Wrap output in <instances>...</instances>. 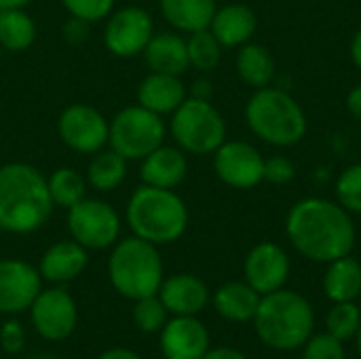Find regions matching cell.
<instances>
[{"mask_svg": "<svg viewBox=\"0 0 361 359\" xmlns=\"http://www.w3.org/2000/svg\"><path fill=\"white\" fill-rule=\"evenodd\" d=\"M286 233L298 254L313 262H332L349 256L355 245L351 214L336 201L309 197L298 201L286 220Z\"/></svg>", "mask_w": 361, "mask_h": 359, "instance_id": "1", "label": "cell"}, {"mask_svg": "<svg viewBox=\"0 0 361 359\" xmlns=\"http://www.w3.org/2000/svg\"><path fill=\"white\" fill-rule=\"evenodd\" d=\"M47 178L27 163L0 167V231L30 235L47 224L53 214Z\"/></svg>", "mask_w": 361, "mask_h": 359, "instance_id": "2", "label": "cell"}, {"mask_svg": "<svg viewBox=\"0 0 361 359\" xmlns=\"http://www.w3.org/2000/svg\"><path fill=\"white\" fill-rule=\"evenodd\" d=\"M258 339L275 351H294L313 336L315 313L311 303L292 290H277L260 298L254 315Z\"/></svg>", "mask_w": 361, "mask_h": 359, "instance_id": "3", "label": "cell"}, {"mask_svg": "<svg viewBox=\"0 0 361 359\" xmlns=\"http://www.w3.org/2000/svg\"><path fill=\"white\" fill-rule=\"evenodd\" d=\"M125 218L135 237L154 245H167L184 235L188 207L171 188L142 184L129 197Z\"/></svg>", "mask_w": 361, "mask_h": 359, "instance_id": "4", "label": "cell"}, {"mask_svg": "<svg viewBox=\"0 0 361 359\" xmlns=\"http://www.w3.org/2000/svg\"><path fill=\"white\" fill-rule=\"evenodd\" d=\"M245 121L256 138L279 148L298 144L307 133V116L300 104L275 87L256 89L245 104Z\"/></svg>", "mask_w": 361, "mask_h": 359, "instance_id": "5", "label": "cell"}, {"mask_svg": "<svg viewBox=\"0 0 361 359\" xmlns=\"http://www.w3.org/2000/svg\"><path fill=\"white\" fill-rule=\"evenodd\" d=\"M108 277L112 288L125 298L137 300L159 294L165 277L157 245L135 235L116 241L108 258Z\"/></svg>", "mask_w": 361, "mask_h": 359, "instance_id": "6", "label": "cell"}, {"mask_svg": "<svg viewBox=\"0 0 361 359\" xmlns=\"http://www.w3.org/2000/svg\"><path fill=\"white\" fill-rule=\"evenodd\" d=\"M169 131L184 152L214 154L226 140V123L209 99L186 97L171 114Z\"/></svg>", "mask_w": 361, "mask_h": 359, "instance_id": "7", "label": "cell"}, {"mask_svg": "<svg viewBox=\"0 0 361 359\" xmlns=\"http://www.w3.org/2000/svg\"><path fill=\"white\" fill-rule=\"evenodd\" d=\"M165 133L163 116L135 104L123 108L110 121L108 144L127 161H142L165 142Z\"/></svg>", "mask_w": 361, "mask_h": 359, "instance_id": "8", "label": "cell"}, {"mask_svg": "<svg viewBox=\"0 0 361 359\" xmlns=\"http://www.w3.org/2000/svg\"><path fill=\"white\" fill-rule=\"evenodd\" d=\"M68 231L85 250H106L118 241L121 218L110 203L85 197L68 209Z\"/></svg>", "mask_w": 361, "mask_h": 359, "instance_id": "9", "label": "cell"}, {"mask_svg": "<svg viewBox=\"0 0 361 359\" xmlns=\"http://www.w3.org/2000/svg\"><path fill=\"white\" fill-rule=\"evenodd\" d=\"M57 131L70 150L80 154H95L108 144L110 123L97 108L89 104H72L59 114Z\"/></svg>", "mask_w": 361, "mask_h": 359, "instance_id": "10", "label": "cell"}, {"mask_svg": "<svg viewBox=\"0 0 361 359\" xmlns=\"http://www.w3.org/2000/svg\"><path fill=\"white\" fill-rule=\"evenodd\" d=\"M32 326L44 341L59 343L66 341L78 322V309L74 298L61 286L40 290L30 307Z\"/></svg>", "mask_w": 361, "mask_h": 359, "instance_id": "11", "label": "cell"}, {"mask_svg": "<svg viewBox=\"0 0 361 359\" xmlns=\"http://www.w3.org/2000/svg\"><path fill=\"white\" fill-rule=\"evenodd\" d=\"M154 36V23L148 11L140 6H123L108 15L104 30L106 49L116 57L142 55L150 38Z\"/></svg>", "mask_w": 361, "mask_h": 359, "instance_id": "12", "label": "cell"}, {"mask_svg": "<svg viewBox=\"0 0 361 359\" xmlns=\"http://www.w3.org/2000/svg\"><path fill=\"white\" fill-rule=\"evenodd\" d=\"M216 176L231 188L250 190L264 180V159L247 142L231 140L214 152Z\"/></svg>", "mask_w": 361, "mask_h": 359, "instance_id": "13", "label": "cell"}, {"mask_svg": "<svg viewBox=\"0 0 361 359\" xmlns=\"http://www.w3.org/2000/svg\"><path fill=\"white\" fill-rule=\"evenodd\" d=\"M42 290V277L25 260H0V313L17 315L32 307Z\"/></svg>", "mask_w": 361, "mask_h": 359, "instance_id": "14", "label": "cell"}, {"mask_svg": "<svg viewBox=\"0 0 361 359\" xmlns=\"http://www.w3.org/2000/svg\"><path fill=\"white\" fill-rule=\"evenodd\" d=\"M245 281L260 294L277 292L286 286L290 277V258L277 243L264 241L250 250L243 264Z\"/></svg>", "mask_w": 361, "mask_h": 359, "instance_id": "15", "label": "cell"}, {"mask_svg": "<svg viewBox=\"0 0 361 359\" xmlns=\"http://www.w3.org/2000/svg\"><path fill=\"white\" fill-rule=\"evenodd\" d=\"M165 359H201L209 351V332L195 315H176L161 330Z\"/></svg>", "mask_w": 361, "mask_h": 359, "instance_id": "16", "label": "cell"}, {"mask_svg": "<svg viewBox=\"0 0 361 359\" xmlns=\"http://www.w3.org/2000/svg\"><path fill=\"white\" fill-rule=\"evenodd\" d=\"M159 298L165 305L167 313L173 315H197L205 309L209 300L207 286L188 273H178L163 279L159 288Z\"/></svg>", "mask_w": 361, "mask_h": 359, "instance_id": "17", "label": "cell"}, {"mask_svg": "<svg viewBox=\"0 0 361 359\" xmlns=\"http://www.w3.org/2000/svg\"><path fill=\"white\" fill-rule=\"evenodd\" d=\"M186 174H188L186 152L178 146H165V144H161L157 150L144 157L140 167V178L144 184L157 188H171V190L184 182Z\"/></svg>", "mask_w": 361, "mask_h": 359, "instance_id": "18", "label": "cell"}, {"mask_svg": "<svg viewBox=\"0 0 361 359\" xmlns=\"http://www.w3.org/2000/svg\"><path fill=\"white\" fill-rule=\"evenodd\" d=\"M87 260H89L87 250L74 239L57 241L42 254L38 273L44 281L63 286L76 279L87 269Z\"/></svg>", "mask_w": 361, "mask_h": 359, "instance_id": "19", "label": "cell"}, {"mask_svg": "<svg viewBox=\"0 0 361 359\" xmlns=\"http://www.w3.org/2000/svg\"><path fill=\"white\" fill-rule=\"evenodd\" d=\"M186 97V85L173 74L150 72L137 87V104L161 116L173 114Z\"/></svg>", "mask_w": 361, "mask_h": 359, "instance_id": "20", "label": "cell"}, {"mask_svg": "<svg viewBox=\"0 0 361 359\" xmlns=\"http://www.w3.org/2000/svg\"><path fill=\"white\" fill-rule=\"evenodd\" d=\"M142 55H144V61L150 68V72L182 76L190 68L186 38H182L176 32L154 34Z\"/></svg>", "mask_w": 361, "mask_h": 359, "instance_id": "21", "label": "cell"}, {"mask_svg": "<svg viewBox=\"0 0 361 359\" xmlns=\"http://www.w3.org/2000/svg\"><path fill=\"white\" fill-rule=\"evenodd\" d=\"M256 15L245 4H226L216 11L209 30L222 47H241L252 40L256 32Z\"/></svg>", "mask_w": 361, "mask_h": 359, "instance_id": "22", "label": "cell"}, {"mask_svg": "<svg viewBox=\"0 0 361 359\" xmlns=\"http://www.w3.org/2000/svg\"><path fill=\"white\" fill-rule=\"evenodd\" d=\"M260 298L262 296L247 281H231L218 288V292L214 294V307L224 320L245 324L254 320Z\"/></svg>", "mask_w": 361, "mask_h": 359, "instance_id": "23", "label": "cell"}, {"mask_svg": "<svg viewBox=\"0 0 361 359\" xmlns=\"http://www.w3.org/2000/svg\"><path fill=\"white\" fill-rule=\"evenodd\" d=\"M165 21L178 32H199L209 28L218 6L216 0H159Z\"/></svg>", "mask_w": 361, "mask_h": 359, "instance_id": "24", "label": "cell"}, {"mask_svg": "<svg viewBox=\"0 0 361 359\" xmlns=\"http://www.w3.org/2000/svg\"><path fill=\"white\" fill-rule=\"evenodd\" d=\"M324 292L332 303H355L361 296V264L349 254L328 262Z\"/></svg>", "mask_w": 361, "mask_h": 359, "instance_id": "25", "label": "cell"}, {"mask_svg": "<svg viewBox=\"0 0 361 359\" xmlns=\"http://www.w3.org/2000/svg\"><path fill=\"white\" fill-rule=\"evenodd\" d=\"M277 66L271 51L256 42H245L239 47L237 53V74L243 83H247L254 89L269 87L275 78Z\"/></svg>", "mask_w": 361, "mask_h": 359, "instance_id": "26", "label": "cell"}, {"mask_svg": "<svg viewBox=\"0 0 361 359\" xmlns=\"http://www.w3.org/2000/svg\"><path fill=\"white\" fill-rule=\"evenodd\" d=\"M127 178V159L112 148H102L93 154L87 167V184L99 193L118 188Z\"/></svg>", "mask_w": 361, "mask_h": 359, "instance_id": "27", "label": "cell"}, {"mask_svg": "<svg viewBox=\"0 0 361 359\" xmlns=\"http://www.w3.org/2000/svg\"><path fill=\"white\" fill-rule=\"evenodd\" d=\"M36 40V23L23 8H0V47L13 53L25 51Z\"/></svg>", "mask_w": 361, "mask_h": 359, "instance_id": "28", "label": "cell"}, {"mask_svg": "<svg viewBox=\"0 0 361 359\" xmlns=\"http://www.w3.org/2000/svg\"><path fill=\"white\" fill-rule=\"evenodd\" d=\"M49 193L53 199V205L70 209L76 203H80L87 197V180L82 174H78L72 167H59L49 178Z\"/></svg>", "mask_w": 361, "mask_h": 359, "instance_id": "29", "label": "cell"}, {"mask_svg": "<svg viewBox=\"0 0 361 359\" xmlns=\"http://www.w3.org/2000/svg\"><path fill=\"white\" fill-rule=\"evenodd\" d=\"M188 47V61L192 68L201 70V72H212L222 57V44L218 42V38L212 34L209 28L192 32L186 40Z\"/></svg>", "mask_w": 361, "mask_h": 359, "instance_id": "30", "label": "cell"}, {"mask_svg": "<svg viewBox=\"0 0 361 359\" xmlns=\"http://www.w3.org/2000/svg\"><path fill=\"white\" fill-rule=\"evenodd\" d=\"M361 326V309L355 303H334L326 317V330L341 343L357 336Z\"/></svg>", "mask_w": 361, "mask_h": 359, "instance_id": "31", "label": "cell"}, {"mask_svg": "<svg viewBox=\"0 0 361 359\" xmlns=\"http://www.w3.org/2000/svg\"><path fill=\"white\" fill-rule=\"evenodd\" d=\"M133 324L146 332V334H154L161 332L163 326L167 324V309L161 303V298L154 296H144L133 300Z\"/></svg>", "mask_w": 361, "mask_h": 359, "instance_id": "32", "label": "cell"}, {"mask_svg": "<svg viewBox=\"0 0 361 359\" xmlns=\"http://www.w3.org/2000/svg\"><path fill=\"white\" fill-rule=\"evenodd\" d=\"M336 199L349 214L361 216V165L343 169L336 180Z\"/></svg>", "mask_w": 361, "mask_h": 359, "instance_id": "33", "label": "cell"}, {"mask_svg": "<svg viewBox=\"0 0 361 359\" xmlns=\"http://www.w3.org/2000/svg\"><path fill=\"white\" fill-rule=\"evenodd\" d=\"M61 4L72 17L85 19L89 23L106 19L114 8V0H61Z\"/></svg>", "mask_w": 361, "mask_h": 359, "instance_id": "34", "label": "cell"}, {"mask_svg": "<svg viewBox=\"0 0 361 359\" xmlns=\"http://www.w3.org/2000/svg\"><path fill=\"white\" fill-rule=\"evenodd\" d=\"M302 359H347V355L343 343L326 332V334H315L305 343Z\"/></svg>", "mask_w": 361, "mask_h": 359, "instance_id": "35", "label": "cell"}, {"mask_svg": "<svg viewBox=\"0 0 361 359\" xmlns=\"http://www.w3.org/2000/svg\"><path fill=\"white\" fill-rule=\"evenodd\" d=\"M296 176V167L294 163L288 159V157H271V159H264V180L271 182V184H288L292 182Z\"/></svg>", "mask_w": 361, "mask_h": 359, "instance_id": "36", "label": "cell"}, {"mask_svg": "<svg viewBox=\"0 0 361 359\" xmlns=\"http://www.w3.org/2000/svg\"><path fill=\"white\" fill-rule=\"evenodd\" d=\"M25 345V332L19 322L8 320L0 328V347L6 353H19Z\"/></svg>", "mask_w": 361, "mask_h": 359, "instance_id": "37", "label": "cell"}, {"mask_svg": "<svg viewBox=\"0 0 361 359\" xmlns=\"http://www.w3.org/2000/svg\"><path fill=\"white\" fill-rule=\"evenodd\" d=\"M89 25H91L89 21L70 15V19L63 23V38H66V42H70V44L85 42L89 38Z\"/></svg>", "mask_w": 361, "mask_h": 359, "instance_id": "38", "label": "cell"}, {"mask_svg": "<svg viewBox=\"0 0 361 359\" xmlns=\"http://www.w3.org/2000/svg\"><path fill=\"white\" fill-rule=\"evenodd\" d=\"M347 110L361 123V85H355L347 95Z\"/></svg>", "mask_w": 361, "mask_h": 359, "instance_id": "39", "label": "cell"}, {"mask_svg": "<svg viewBox=\"0 0 361 359\" xmlns=\"http://www.w3.org/2000/svg\"><path fill=\"white\" fill-rule=\"evenodd\" d=\"M201 359H247L241 351L231 349V347H218V349H209Z\"/></svg>", "mask_w": 361, "mask_h": 359, "instance_id": "40", "label": "cell"}, {"mask_svg": "<svg viewBox=\"0 0 361 359\" xmlns=\"http://www.w3.org/2000/svg\"><path fill=\"white\" fill-rule=\"evenodd\" d=\"M214 93L212 89V83L205 80V78H199L192 83V89H190V97H197V99H209Z\"/></svg>", "mask_w": 361, "mask_h": 359, "instance_id": "41", "label": "cell"}, {"mask_svg": "<svg viewBox=\"0 0 361 359\" xmlns=\"http://www.w3.org/2000/svg\"><path fill=\"white\" fill-rule=\"evenodd\" d=\"M97 359H142L135 351L125 349V347H112L108 351H104Z\"/></svg>", "mask_w": 361, "mask_h": 359, "instance_id": "42", "label": "cell"}, {"mask_svg": "<svg viewBox=\"0 0 361 359\" xmlns=\"http://www.w3.org/2000/svg\"><path fill=\"white\" fill-rule=\"evenodd\" d=\"M351 59L361 70V28L355 32V36L351 40Z\"/></svg>", "mask_w": 361, "mask_h": 359, "instance_id": "43", "label": "cell"}, {"mask_svg": "<svg viewBox=\"0 0 361 359\" xmlns=\"http://www.w3.org/2000/svg\"><path fill=\"white\" fill-rule=\"evenodd\" d=\"M32 0H0V8H23Z\"/></svg>", "mask_w": 361, "mask_h": 359, "instance_id": "44", "label": "cell"}, {"mask_svg": "<svg viewBox=\"0 0 361 359\" xmlns=\"http://www.w3.org/2000/svg\"><path fill=\"white\" fill-rule=\"evenodd\" d=\"M355 341H357V351H360V355H361V326H360V330H357V336H355Z\"/></svg>", "mask_w": 361, "mask_h": 359, "instance_id": "45", "label": "cell"}, {"mask_svg": "<svg viewBox=\"0 0 361 359\" xmlns=\"http://www.w3.org/2000/svg\"><path fill=\"white\" fill-rule=\"evenodd\" d=\"M0 140H2V127H0Z\"/></svg>", "mask_w": 361, "mask_h": 359, "instance_id": "46", "label": "cell"}, {"mask_svg": "<svg viewBox=\"0 0 361 359\" xmlns=\"http://www.w3.org/2000/svg\"><path fill=\"white\" fill-rule=\"evenodd\" d=\"M0 55H2V47H0Z\"/></svg>", "mask_w": 361, "mask_h": 359, "instance_id": "47", "label": "cell"}, {"mask_svg": "<svg viewBox=\"0 0 361 359\" xmlns=\"http://www.w3.org/2000/svg\"><path fill=\"white\" fill-rule=\"evenodd\" d=\"M0 235H2V231H0Z\"/></svg>", "mask_w": 361, "mask_h": 359, "instance_id": "48", "label": "cell"}, {"mask_svg": "<svg viewBox=\"0 0 361 359\" xmlns=\"http://www.w3.org/2000/svg\"><path fill=\"white\" fill-rule=\"evenodd\" d=\"M360 298H361V296H360Z\"/></svg>", "mask_w": 361, "mask_h": 359, "instance_id": "49", "label": "cell"}]
</instances>
